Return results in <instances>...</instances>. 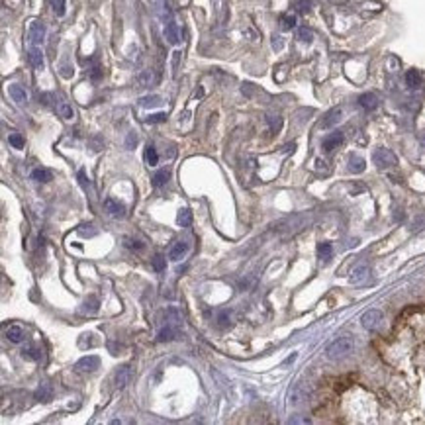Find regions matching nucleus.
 Instances as JSON below:
<instances>
[{"label": "nucleus", "instance_id": "35", "mask_svg": "<svg viewBox=\"0 0 425 425\" xmlns=\"http://www.w3.org/2000/svg\"><path fill=\"white\" fill-rule=\"evenodd\" d=\"M280 24H282V30H292V28L296 26V16L286 14V16L280 18Z\"/></svg>", "mask_w": 425, "mask_h": 425}, {"label": "nucleus", "instance_id": "9", "mask_svg": "<svg viewBox=\"0 0 425 425\" xmlns=\"http://www.w3.org/2000/svg\"><path fill=\"white\" fill-rule=\"evenodd\" d=\"M104 208L108 210V214L112 218H124L126 216V208L122 206L120 202H116L114 198H106L104 200Z\"/></svg>", "mask_w": 425, "mask_h": 425}, {"label": "nucleus", "instance_id": "23", "mask_svg": "<svg viewBox=\"0 0 425 425\" xmlns=\"http://www.w3.org/2000/svg\"><path fill=\"white\" fill-rule=\"evenodd\" d=\"M367 169V163H365V159L362 157H357V155H353L349 159V171L351 173H362Z\"/></svg>", "mask_w": 425, "mask_h": 425}, {"label": "nucleus", "instance_id": "19", "mask_svg": "<svg viewBox=\"0 0 425 425\" xmlns=\"http://www.w3.org/2000/svg\"><path fill=\"white\" fill-rule=\"evenodd\" d=\"M359 104L365 110H374L376 106H378V98H376V94H372V92H367V94L359 96Z\"/></svg>", "mask_w": 425, "mask_h": 425}, {"label": "nucleus", "instance_id": "37", "mask_svg": "<svg viewBox=\"0 0 425 425\" xmlns=\"http://www.w3.org/2000/svg\"><path fill=\"white\" fill-rule=\"evenodd\" d=\"M267 122H269V126H271V130L273 131H278L280 130V126H282V120L278 118V116H267Z\"/></svg>", "mask_w": 425, "mask_h": 425}, {"label": "nucleus", "instance_id": "36", "mask_svg": "<svg viewBox=\"0 0 425 425\" xmlns=\"http://www.w3.org/2000/svg\"><path fill=\"white\" fill-rule=\"evenodd\" d=\"M165 267H167V259H165L163 255H155V259H153V269H155L157 273H161V271H165Z\"/></svg>", "mask_w": 425, "mask_h": 425}, {"label": "nucleus", "instance_id": "38", "mask_svg": "<svg viewBox=\"0 0 425 425\" xmlns=\"http://www.w3.org/2000/svg\"><path fill=\"white\" fill-rule=\"evenodd\" d=\"M312 37H314V35H312V32H310L308 28H300V30H298V39H300V42L310 44V42H312Z\"/></svg>", "mask_w": 425, "mask_h": 425}, {"label": "nucleus", "instance_id": "34", "mask_svg": "<svg viewBox=\"0 0 425 425\" xmlns=\"http://www.w3.org/2000/svg\"><path fill=\"white\" fill-rule=\"evenodd\" d=\"M139 104H141V106H159V104H161V96H157V94H153V96H143V98L139 100Z\"/></svg>", "mask_w": 425, "mask_h": 425}, {"label": "nucleus", "instance_id": "32", "mask_svg": "<svg viewBox=\"0 0 425 425\" xmlns=\"http://www.w3.org/2000/svg\"><path fill=\"white\" fill-rule=\"evenodd\" d=\"M49 4H51V8H53V12L57 14V16H63V14L67 12L65 0H49Z\"/></svg>", "mask_w": 425, "mask_h": 425}, {"label": "nucleus", "instance_id": "2", "mask_svg": "<svg viewBox=\"0 0 425 425\" xmlns=\"http://www.w3.org/2000/svg\"><path fill=\"white\" fill-rule=\"evenodd\" d=\"M372 161H374L376 167H380V169H388V167L398 165L396 155L390 149H384V147H380V149H376V151L372 153Z\"/></svg>", "mask_w": 425, "mask_h": 425}, {"label": "nucleus", "instance_id": "3", "mask_svg": "<svg viewBox=\"0 0 425 425\" xmlns=\"http://www.w3.org/2000/svg\"><path fill=\"white\" fill-rule=\"evenodd\" d=\"M100 367V359L96 355H87L75 362V369L78 372H94Z\"/></svg>", "mask_w": 425, "mask_h": 425}, {"label": "nucleus", "instance_id": "17", "mask_svg": "<svg viewBox=\"0 0 425 425\" xmlns=\"http://www.w3.org/2000/svg\"><path fill=\"white\" fill-rule=\"evenodd\" d=\"M98 310H100V300H98V298H94V296L87 298V300L83 302V308H80V312H83V314H87V316H92V314H96Z\"/></svg>", "mask_w": 425, "mask_h": 425}, {"label": "nucleus", "instance_id": "16", "mask_svg": "<svg viewBox=\"0 0 425 425\" xmlns=\"http://www.w3.org/2000/svg\"><path fill=\"white\" fill-rule=\"evenodd\" d=\"M28 61L35 69H42L44 67V53H42V49H37V45H33L32 49L28 51Z\"/></svg>", "mask_w": 425, "mask_h": 425}, {"label": "nucleus", "instance_id": "8", "mask_svg": "<svg viewBox=\"0 0 425 425\" xmlns=\"http://www.w3.org/2000/svg\"><path fill=\"white\" fill-rule=\"evenodd\" d=\"M308 398V388H306L304 382H298L294 388H292V392H290V403L292 406H298V403H302Z\"/></svg>", "mask_w": 425, "mask_h": 425}, {"label": "nucleus", "instance_id": "21", "mask_svg": "<svg viewBox=\"0 0 425 425\" xmlns=\"http://www.w3.org/2000/svg\"><path fill=\"white\" fill-rule=\"evenodd\" d=\"M32 178L35 183H49V180H53V173L47 169H33Z\"/></svg>", "mask_w": 425, "mask_h": 425}, {"label": "nucleus", "instance_id": "22", "mask_svg": "<svg viewBox=\"0 0 425 425\" xmlns=\"http://www.w3.org/2000/svg\"><path fill=\"white\" fill-rule=\"evenodd\" d=\"M169 171L167 169H163V171H157L155 175H153L151 178V185L155 186V188H161V186H165L167 183H169Z\"/></svg>", "mask_w": 425, "mask_h": 425}, {"label": "nucleus", "instance_id": "13", "mask_svg": "<svg viewBox=\"0 0 425 425\" xmlns=\"http://www.w3.org/2000/svg\"><path fill=\"white\" fill-rule=\"evenodd\" d=\"M8 94H10V98L14 100L16 104H26V102H28V92H26L20 85H10V87H8Z\"/></svg>", "mask_w": 425, "mask_h": 425}, {"label": "nucleus", "instance_id": "45", "mask_svg": "<svg viewBox=\"0 0 425 425\" xmlns=\"http://www.w3.org/2000/svg\"><path fill=\"white\" fill-rule=\"evenodd\" d=\"M212 2H214V6H216V10L218 12L224 10V0H212Z\"/></svg>", "mask_w": 425, "mask_h": 425}, {"label": "nucleus", "instance_id": "18", "mask_svg": "<svg viewBox=\"0 0 425 425\" xmlns=\"http://www.w3.org/2000/svg\"><path fill=\"white\" fill-rule=\"evenodd\" d=\"M6 339L10 343H22L24 341V329L20 326H10L6 329Z\"/></svg>", "mask_w": 425, "mask_h": 425}, {"label": "nucleus", "instance_id": "25", "mask_svg": "<svg viewBox=\"0 0 425 425\" xmlns=\"http://www.w3.org/2000/svg\"><path fill=\"white\" fill-rule=\"evenodd\" d=\"M176 221H178V226H183V228L190 226V224H192V212H190L188 208H183V210L178 212V216H176Z\"/></svg>", "mask_w": 425, "mask_h": 425}, {"label": "nucleus", "instance_id": "28", "mask_svg": "<svg viewBox=\"0 0 425 425\" xmlns=\"http://www.w3.org/2000/svg\"><path fill=\"white\" fill-rule=\"evenodd\" d=\"M406 83H408V87H419L421 85V76H419V73L417 71H408L406 73Z\"/></svg>", "mask_w": 425, "mask_h": 425}, {"label": "nucleus", "instance_id": "24", "mask_svg": "<svg viewBox=\"0 0 425 425\" xmlns=\"http://www.w3.org/2000/svg\"><path fill=\"white\" fill-rule=\"evenodd\" d=\"M175 337H176V331L171 326L163 327V329L157 333V341H159V343H165V341H173Z\"/></svg>", "mask_w": 425, "mask_h": 425}, {"label": "nucleus", "instance_id": "15", "mask_svg": "<svg viewBox=\"0 0 425 425\" xmlns=\"http://www.w3.org/2000/svg\"><path fill=\"white\" fill-rule=\"evenodd\" d=\"M165 37H167V42H169V44H173V45H176L178 42H180L178 28H176V24L173 22V20H169L167 26H165Z\"/></svg>", "mask_w": 425, "mask_h": 425}, {"label": "nucleus", "instance_id": "26", "mask_svg": "<svg viewBox=\"0 0 425 425\" xmlns=\"http://www.w3.org/2000/svg\"><path fill=\"white\" fill-rule=\"evenodd\" d=\"M331 253H333V247H331V243L323 241V243H319V245H317V257H319L321 261H327V259L331 257Z\"/></svg>", "mask_w": 425, "mask_h": 425}, {"label": "nucleus", "instance_id": "41", "mask_svg": "<svg viewBox=\"0 0 425 425\" xmlns=\"http://www.w3.org/2000/svg\"><path fill=\"white\" fill-rule=\"evenodd\" d=\"M88 226H80L78 228V233L80 235H96V229H87Z\"/></svg>", "mask_w": 425, "mask_h": 425}, {"label": "nucleus", "instance_id": "5", "mask_svg": "<svg viewBox=\"0 0 425 425\" xmlns=\"http://www.w3.org/2000/svg\"><path fill=\"white\" fill-rule=\"evenodd\" d=\"M45 39V26L42 20H33L30 24V42L33 45H42Z\"/></svg>", "mask_w": 425, "mask_h": 425}, {"label": "nucleus", "instance_id": "14", "mask_svg": "<svg viewBox=\"0 0 425 425\" xmlns=\"http://www.w3.org/2000/svg\"><path fill=\"white\" fill-rule=\"evenodd\" d=\"M35 400L37 402H51L53 400V388L51 384H39V388L35 390Z\"/></svg>", "mask_w": 425, "mask_h": 425}, {"label": "nucleus", "instance_id": "20", "mask_svg": "<svg viewBox=\"0 0 425 425\" xmlns=\"http://www.w3.org/2000/svg\"><path fill=\"white\" fill-rule=\"evenodd\" d=\"M55 108H57V112H59V114H61L65 120H73V116H75V114H73V108L67 104L65 100H61V98L57 100V98H55Z\"/></svg>", "mask_w": 425, "mask_h": 425}, {"label": "nucleus", "instance_id": "42", "mask_svg": "<svg viewBox=\"0 0 425 425\" xmlns=\"http://www.w3.org/2000/svg\"><path fill=\"white\" fill-rule=\"evenodd\" d=\"M282 45H284L282 37H278V35H274V37H273V47H274V49H282Z\"/></svg>", "mask_w": 425, "mask_h": 425}, {"label": "nucleus", "instance_id": "27", "mask_svg": "<svg viewBox=\"0 0 425 425\" xmlns=\"http://www.w3.org/2000/svg\"><path fill=\"white\" fill-rule=\"evenodd\" d=\"M145 161H147V165H151V167H155V165L159 163V153H157V149L153 145H147L145 147Z\"/></svg>", "mask_w": 425, "mask_h": 425}, {"label": "nucleus", "instance_id": "12", "mask_svg": "<svg viewBox=\"0 0 425 425\" xmlns=\"http://www.w3.org/2000/svg\"><path fill=\"white\" fill-rule=\"evenodd\" d=\"M369 278V265H357L353 271H351V282L353 284H360Z\"/></svg>", "mask_w": 425, "mask_h": 425}, {"label": "nucleus", "instance_id": "30", "mask_svg": "<svg viewBox=\"0 0 425 425\" xmlns=\"http://www.w3.org/2000/svg\"><path fill=\"white\" fill-rule=\"evenodd\" d=\"M22 357L28 360H39L42 359V351L33 349V347H26V349L22 351Z\"/></svg>", "mask_w": 425, "mask_h": 425}, {"label": "nucleus", "instance_id": "7", "mask_svg": "<svg viewBox=\"0 0 425 425\" xmlns=\"http://www.w3.org/2000/svg\"><path fill=\"white\" fill-rule=\"evenodd\" d=\"M188 249H190V245L186 243V241H176L175 245L171 247V251H169V259L171 261H180V259H185L186 253H188Z\"/></svg>", "mask_w": 425, "mask_h": 425}, {"label": "nucleus", "instance_id": "31", "mask_svg": "<svg viewBox=\"0 0 425 425\" xmlns=\"http://www.w3.org/2000/svg\"><path fill=\"white\" fill-rule=\"evenodd\" d=\"M124 245H126V249H130V251H143V247H145L141 241L133 239V237H126V239H124Z\"/></svg>", "mask_w": 425, "mask_h": 425}, {"label": "nucleus", "instance_id": "11", "mask_svg": "<svg viewBox=\"0 0 425 425\" xmlns=\"http://www.w3.org/2000/svg\"><path fill=\"white\" fill-rule=\"evenodd\" d=\"M341 116H343L341 108H331L326 116H323V120H321V128H323V130H327V128H333L335 124H339Z\"/></svg>", "mask_w": 425, "mask_h": 425}, {"label": "nucleus", "instance_id": "33", "mask_svg": "<svg viewBox=\"0 0 425 425\" xmlns=\"http://www.w3.org/2000/svg\"><path fill=\"white\" fill-rule=\"evenodd\" d=\"M8 141H10V145L14 149H22L24 147V137L20 133H10L8 135Z\"/></svg>", "mask_w": 425, "mask_h": 425}, {"label": "nucleus", "instance_id": "1", "mask_svg": "<svg viewBox=\"0 0 425 425\" xmlns=\"http://www.w3.org/2000/svg\"><path fill=\"white\" fill-rule=\"evenodd\" d=\"M355 349V341L349 335H343V337H337L333 343H329L326 349V357L329 360H341L345 357H349L351 353Z\"/></svg>", "mask_w": 425, "mask_h": 425}, {"label": "nucleus", "instance_id": "4", "mask_svg": "<svg viewBox=\"0 0 425 425\" xmlns=\"http://www.w3.org/2000/svg\"><path fill=\"white\" fill-rule=\"evenodd\" d=\"M131 376H133V369H131L130 365H124V367H120L118 371H116V374H114V384H116V388H126L128 384H130Z\"/></svg>", "mask_w": 425, "mask_h": 425}, {"label": "nucleus", "instance_id": "46", "mask_svg": "<svg viewBox=\"0 0 425 425\" xmlns=\"http://www.w3.org/2000/svg\"><path fill=\"white\" fill-rule=\"evenodd\" d=\"M133 139H137V137H133V133H130V137H128V147L133 145Z\"/></svg>", "mask_w": 425, "mask_h": 425}, {"label": "nucleus", "instance_id": "43", "mask_svg": "<svg viewBox=\"0 0 425 425\" xmlns=\"http://www.w3.org/2000/svg\"><path fill=\"white\" fill-rule=\"evenodd\" d=\"M178 61H180V51H176L175 59H173V75H176V71H178Z\"/></svg>", "mask_w": 425, "mask_h": 425}, {"label": "nucleus", "instance_id": "29", "mask_svg": "<svg viewBox=\"0 0 425 425\" xmlns=\"http://www.w3.org/2000/svg\"><path fill=\"white\" fill-rule=\"evenodd\" d=\"M229 323H231V314H229V310H221V312H218V327L226 329V327H229Z\"/></svg>", "mask_w": 425, "mask_h": 425}, {"label": "nucleus", "instance_id": "39", "mask_svg": "<svg viewBox=\"0 0 425 425\" xmlns=\"http://www.w3.org/2000/svg\"><path fill=\"white\" fill-rule=\"evenodd\" d=\"M167 120V114H163V112H159V114H151V116H147L145 118V122L147 124H161V122Z\"/></svg>", "mask_w": 425, "mask_h": 425}, {"label": "nucleus", "instance_id": "10", "mask_svg": "<svg viewBox=\"0 0 425 425\" xmlns=\"http://www.w3.org/2000/svg\"><path fill=\"white\" fill-rule=\"evenodd\" d=\"M341 143H343V133L341 131H333V133H329L323 139V151L331 153L333 149H337Z\"/></svg>", "mask_w": 425, "mask_h": 425}, {"label": "nucleus", "instance_id": "40", "mask_svg": "<svg viewBox=\"0 0 425 425\" xmlns=\"http://www.w3.org/2000/svg\"><path fill=\"white\" fill-rule=\"evenodd\" d=\"M151 78H153L151 71H143L137 80H139V85H141V87H149V85H151Z\"/></svg>", "mask_w": 425, "mask_h": 425}, {"label": "nucleus", "instance_id": "6", "mask_svg": "<svg viewBox=\"0 0 425 425\" xmlns=\"http://www.w3.org/2000/svg\"><path fill=\"white\" fill-rule=\"evenodd\" d=\"M380 321H382L380 310H369L367 314H362V317H360V323H362L365 329H376V327L380 326Z\"/></svg>", "mask_w": 425, "mask_h": 425}, {"label": "nucleus", "instance_id": "44", "mask_svg": "<svg viewBox=\"0 0 425 425\" xmlns=\"http://www.w3.org/2000/svg\"><path fill=\"white\" fill-rule=\"evenodd\" d=\"M298 8H300V12H308L310 10V2L308 0H300L298 2Z\"/></svg>", "mask_w": 425, "mask_h": 425}]
</instances>
